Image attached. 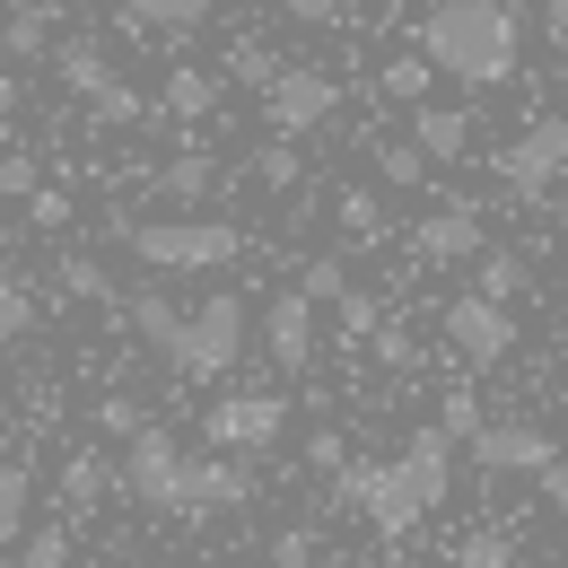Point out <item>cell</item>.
I'll list each match as a JSON object with an SVG mask.
<instances>
[{
	"label": "cell",
	"instance_id": "74e56055",
	"mask_svg": "<svg viewBox=\"0 0 568 568\" xmlns=\"http://www.w3.org/2000/svg\"><path fill=\"white\" fill-rule=\"evenodd\" d=\"M27 227H44V236H62V227H71V193H53V184H36V193H27Z\"/></svg>",
	"mask_w": 568,
	"mask_h": 568
},
{
	"label": "cell",
	"instance_id": "8d00e7d4",
	"mask_svg": "<svg viewBox=\"0 0 568 568\" xmlns=\"http://www.w3.org/2000/svg\"><path fill=\"white\" fill-rule=\"evenodd\" d=\"M455 568H516V542H507V534H464Z\"/></svg>",
	"mask_w": 568,
	"mask_h": 568
},
{
	"label": "cell",
	"instance_id": "ba28073f",
	"mask_svg": "<svg viewBox=\"0 0 568 568\" xmlns=\"http://www.w3.org/2000/svg\"><path fill=\"white\" fill-rule=\"evenodd\" d=\"M446 351L464 358V367H498V358H516V306L507 297H481V288H464V297H446Z\"/></svg>",
	"mask_w": 568,
	"mask_h": 568
},
{
	"label": "cell",
	"instance_id": "5b68a950",
	"mask_svg": "<svg viewBox=\"0 0 568 568\" xmlns=\"http://www.w3.org/2000/svg\"><path fill=\"white\" fill-rule=\"evenodd\" d=\"M490 175L516 202H551V184H568V114H534L516 141H498Z\"/></svg>",
	"mask_w": 568,
	"mask_h": 568
},
{
	"label": "cell",
	"instance_id": "3957f363",
	"mask_svg": "<svg viewBox=\"0 0 568 568\" xmlns=\"http://www.w3.org/2000/svg\"><path fill=\"white\" fill-rule=\"evenodd\" d=\"M245 297L236 288H211L202 306H184V333L166 342V367L175 376H193V385H211V376H227L236 358H245Z\"/></svg>",
	"mask_w": 568,
	"mask_h": 568
},
{
	"label": "cell",
	"instance_id": "c3c4849f",
	"mask_svg": "<svg viewBox=\"0 0 568 568\" xmlns=\"http://www.w3.org/2000/svg\"><path fill=\"white\" fill-rule=\"evenodd\" d=\"M105 568H158V560H105Z\"/></svg>",
	"mask_w": 568,
	"mask_h": 568
},
{
	"label": "cell",
	"instance_id": "603a6c76",
	"mask_svg": "<svg viewBox=\"0 0 568 568\" xmlns=\"http://www.w3.org/2000/svg\"><path fill=\"white\" fill-rule=\"evenodd\" d=\"M333 219H342V245H385V202L367 184H342L333 193Z\"/></svg>",
	"mask_w": 568,
	"mask_h": 568
},
{
	"label": "cell",
	"instance_id": "d6986e66",
	"mask_svg": "<svg viewBox=\"0 0 568 568\" xmlns=\"http://www.w3.org/2000/svg\"><path fill=\"white\" fill-rule=\"evenodd\" d=\"M114 490H123V464H105L97 446H79L71 464H62V507H71V516H97Z\"/></svg>",
	"mask_w": 568,
	"mask_h": 568
},
{
	"label": "cell",
	"instance_id": "7c38bea8",
	"mask_svg": "<svg viewBox=\"0 0 568 568\" xmlns=\"http://www.w3.org/2000/svg\"><path fill=\"white\" fill-rule=\"evenodd\" d=\"M263 351L281 376H306L315 367V297L306 288H272V306H263Z\"/></svg>",
	"mask_w": 568,
	"mask_h": 568
},
{
	"label": "cell",
	"instance_id": "4dcf8cb0",
	"mask_svg": "<svg viewBox=\"0 0 568 568\" xmlns=\"http://www.w3.org/2000/svg\"><path fill=\"white\" fill-rule=\"evenodd\" d=\"M333 315H342V342H376V324H385V306H376V288H342V306H333Z\"/></svg>",
	"mask_w": 568,
	"mask_h": 568
},
{
	"label": "cell",
	"instance_id": "ee69618b",
	"mask_svg": "<svg viewBox=\"0 0 568 568\" xmlns=\"http://www.w3.org/2000/svg\"><path fill=\"white\" fill-rule=\"evenodd\" d=\"M281 18H297V27H342V0H272Z\"/></svg>",
	"mask_w": 568,
	"mask_h": 568
},
{
	"label": "cell",
	"instance_id": "60d3db41",
	"mask_svg": "<svg viewBox=\"0 0 568 568\" xmlns=\"http://www.w3.org/2000/svg\"><path fill=\"white\" fill-rule=\"evenodd\" d=\"M36 184H44V175H36V158H27V149H0V193H9V202H27Z\"/></svg>",
	"mask_w": 568,
	"mask_h": 568
},
{
	"label": "cell",
	"instance_id": "836d02e7",
	"mask_svg": "<svg viewBox=\"0 0 568 568\" xmlns=\"http://www.w3.org/2000/svg\"><path fill=\"white\" fill-rule=\"evenodd\" d=\"M254 184L288 193V184H297V141H281V132H272V149H254Z\"/></svg>",
	"mask_w": 568,
	"mask_h": 568
},
{
	"label": "cell",
	"instance_id": "ffe728a7",
	"mask_svg": "<svg viewBox=\"0 0 568 568\" xmlns=\"http://www.w3.org/2000/svg\"><path fill=\"white\" fill-rule=\"evenodd\" d=\"M53 18H62L53 0H18V9L0 18V53H9V62H44V53L62 44V36H53Z\"/></svg>",
	"mask_w": 568,
	"mask_h": 568
},
{
	"label": "cell",
	"instance_id": "7dc6e473",
	"mask_svg": "<svg viewBox=\"0 0 568 568\" xmlns=\"http://www.w3.org/2000/svg\"><path fill=\"white\" fill-rule=\"evenodd\" d=\"M18 114V71H0V123Z\"/></svg>",
	"mask_w": 568,
	"mask_h": 568
},
{
	"label": "cell",
	"instance_id": "f1b7e54d",
	"mask_svg": "<svg viewBox=\"0 0 568 568\" xmlns=\"http://www.w3.org/2000/svg\"><path fill=\"white\" fill-rule=\"evenodd\" d=\"M27 324H36V288H27V281H0V367H9V351L27 342Z\"/></svg>",
	"mask_w": 568,
	"mask_h": 568
},
{
	"label": "cell",
	"instance_id": "9c48e42d",
	"mask_svg": "<svg viewBox=\"0 0 568 568\" xmlns=\"http://www.w3.org/2000/svg\"><path fill=\"white\" fill-rule=\"evenodd\" d=\"M473 464H481L490 481H542V473L560 464V446H551V428H534V420H481Z\"/></svg>",
	"mask_w": 568,
	"mask_h": 568
},
{
	"label": "cell",
	"instance_id": "d6a6232c",
	"mask_svg": "<svg viewBox=\"0 0 568 568\" xmlns=\"http://www.w3.org/2000/svg\"><path fill=\"white\" fill-rule=\"evenodd\" d=\"M18 568H71V525H44L18 542Z\"/></svg>",
	"mask_w": 568,
	"mask_h": 568
},
{
	"label": "cell",
	"instance_id": "b9f144b4",
	"mask_svg": "<svg viewBox=\"0 0 568 568\" xmlns=\"http://www.w3.org/2000/svg\"><path fill=\"white\" fill-rule=\"evenodd\" d=\"M272 568H315V525H288V534H272Z\"/></svg>",
	"mask_w": 568,
	"mask_h": 568
},
{
	"label": "cell",
	"instance_id": "8992f818",
	"mask_svg": "<svg viewBox=\"0 0 568 568\" xmlns=\"http://www.w3.org/2000/svg\"><path fill=\"white\" fill-rule=\"evenodd\" d=\"M333 498H342V507H358V516H367L385 542H403V534H412V525L428 516L420 490L403 481V464H394V455H385V464H358V455H351V464L333 473Z\"/></svg>",
	"mask_w": 568,
	"mask_h": 568
},
{
	"label": "cell",
	"instance_id": "8fae6325",
	"mask_svg": "<svg viewBox=\"0 0 568 568\" xmlns=\"http://www.w3.org/2000/svg\"><path fill=\"white\" fill-rule=\"evenodd\" d=\"M481 254H490V219L473 202H437L412 227V263H481Z\"/></svg>",
	"mask_w": 568,
	"mask_h": 568
},
{
	"label": "cell",
	"instance_id": "ab89813d",
	"mask_svg": "<svg viewBox=\"0 0 568 568\" xmlns=\"http://www.w3.org/2000/svg\"><path fill=\"white\" fill-rule=\"evenodd\" d=\"M97 428H105V437H141V403H132V394H105V403H97Z\"/></svg>",
	"mask_w": 568,
	"mask_h": 568
},
{
	"label": "cell",
	"instance_id": "7402d4cb",
	"mask_svg": "<svg viewBox=\"0 0 568 568\" xmlns=\"http://www.w3.org/2000/svg\"><path fill=\"white\" fill-rule=\"evenodd\" d=\"M123 315H132V333H141L158 358H166V342L184 333V306H175L166 288H132V306H123Z\"/></svg>",
	"mask_w": 568,
	"mask_h": 568
},
{
	"label": "cell",
	"instance_id": "52a82bcc",
	"mask_svg": "<svg viewBox=\"0 0 568 568\" xmlns=\"http://www.w3.org/2000/svg\"><path fill=\"white\" fill-rule=\"evenodd\" d=\"M342 114V79L315 71V62H288L272 88H263V123L281 132V141H306V132H324Z\"/></svg>",
	"mask_w": 568,
	"mask_h": 568
},
{
	"label": "cell",
	"instance_id": "4316f807",
	"mask_svg": "<svg viewBox=\"0 0 568 568\" xmlns=\"http://www.w3.org/2000/svg\"><path fill=\"white\" fill-rule=\"evenodd\" d=\"M53 281H62V297H79V306H114L105 263H88V254H62V263H53Z\"/></svg>",
	"mask_w": 568,
	"mask_h": 568
},
{
	"label": "cell",
	"instance_id": "2e32d148",
	"mask_svg": "<svg viewBox=\"0 0 568 568\" xmlns=\"http://www.w3.org/2000/svg\"><path fill=\"white\" fill-rule=\"evenodd\" d=\"M219 0H114V27L123 36H193V27H211Z\"/></svg>",
	"mask_w": 568,
	"mask_h": 568
},
{
	"label": "cell",
	"instance_id": "681fc988",
	"mask_svg": "<svg viewBox=\"0 0 568 568\" xmlns=\"http://www.w3.org/2000/svg\"><path fill=\"white\" fill-rule=\"evenodd\" d=\"M0 219H9V193H0Z\"/></svg>",
	"mask_w": 568,
	"mask_h": 568
},
{
	"label": "cell",
	"instance_id": "f35d334b",
	"mask_svg": "<svg viewBox=\"0 0 568 568\" xmlns=\"http://www.w3.org/2000/svg\"><path fill=\"white\" fill-rule=\"evenodd\" d=\"M88 114H97V123H105V132H123V123H141L149 105H141V88H105V97H97V105H88Z\"/></svg>",
	"mask_w": 568,
	"mask_h": 568
},
{
	"label": "cell",
	"instance_id": "44dd1931",
	"mask_svg": "<svg viewBox=\"0 0 568 568\" xmlns=\"http://www.w3.org/2000/svg\"><path fill=\"white\" fill-rule=\"evenodd\" d=\"M158 114H175V123H211V114H219V71L175 62V71H166V88H158Z\"/></svg>",
	"mask_w": 568,
	"mask_h": 568
},
{
	"label": "cell",
	"instance_id": "f546056e",
	"mask_svg": "<svg viewBox=\"0 0 568 568\" xmlns=\"http://www.w3.org/2000/svg\"><path fill=\"white\" fill-rule=\"evenodd\" d=\"M437 428H446L455 446H473V437H481V394H473V385H446V394H437Z\"/></svg>",
	"mask_w": 568,
	"mask_h": 568
},
{
	"label": "cell",
	"instance_id": "4fadbf2b",
	"mask_svg": "<svg viewBox=\"0 0 568 568\" xmlns=\"http://www.w3.org/2000/svg\"><path fill=\"white\" fill-rule=\"evenodd\" d=\"M473 132H481L473 105H437V97L412 105V141H420L428 166H464V158H473Z\"/></svg>",
	"mask_w": 568,
	"mask_h": 568
},
{
	"label": "cell",
	"instance_id": "484cf974",
	"mask_svg": "<svg viewBox=\"0 0 568 568\" xmlns=\"http://www.w3.org/2000/svg\"><path fill=\"white\" fill-rule=\"evenodd\" d=\"M281 71H288V62L263 44V36H236V44H227V79H236V88H254V97H263Z\"/></svg>",
	"mask_w": 568,
	"mask_h": 568
},
{
	"label": "cell",
	"instance_id": "1f68e13d",
	"mask_svg": "<svg viewBox=\"0 0 568 568\" xmlns=\"http://www.w3.org/2000/svg\"><path fill=\"white\" fill-rule=\"evenodd\" d=\"M297 288H306L315 306H342V288H351V263H342V254H315V263L297 272Z\"/></svg>",
	"mask_w": 568,
	"mask_h": 568
},
{
	"label": "cell",
	"instance_id": "d590c367",
	"mask_svg": "<svg viewBox=\"0 0 568 568\" xmlns=\"http://www.w3.org/2000/svg\"><path fill=\"white\" fill-rule=\"evenodd\" d=\"M376 175H385V184H420V175H428L420 141H385V149H376Z\"/></svg>",
	"mask_w": 568,
	"mask_h": 568
},
{
	"label": "cell",
	"instance_id": "bcb514c9",
	"mask_svg": "<svg viewBox=\"0 0 568 568\" xmlns=\"http://www.w3.org/2000/svg\"><path fill=\"white\" fill-rule=\"evenodd\" d=\"M542 498H551V507H568V455L551 464V473H542Z\"/></svg>",
	"mask_w": 568,
	"mask_h": 568
},
{
	"label": "cell",
	"instance_id": "e0dca14e",
	"mask_svg": "<svg viewBox=\"0 0 568 568\" xmlns=\"http://www.w3.org/2000/svg\"><path fill=\"white\" fill-rule=\"evenodd\" d=\"M53 79L71 88L79 105H97L105 88H123V79H114V62H105V44H97V36H62V44H53Z\"/></svg>",
	"mask_w": 568,
	"mask_h": 568
},
{
	"label": "cell",
	"instance_id": "7a4b0ae2",
	"mask_svg": "<svg viewBox=\"0 0 568 568\" xmlns=\"http://www.w3.org/2000/svg\"><path fill=\"white\" fill-rule=\"evenodd\" d=\"M149 272H227L245 263V227L236 219H202V211H166V219H123L114 227Z\"/></svg>",
	"mask_w": 568,
	"mask_h": 568
},
{
	"label": "cell",
	"instance_id": "cb8c5ba5",
	"mask_svg": "<svg viewBox=\"0 0 568 568\" xmlns=\"http://www.w3.org/2000/svg\"><path fill=\"white\" fill-rule=\"evenodd\" d=\"M525 281H534V263H525L516 245H490V254L473 263V288H481V297H507V306L525 297Z\"/></svg>",
	"mask_w": 568,
	"mask_h": 568
},
{
	"label": "cell",
	"instance_id": "e575fe53",
	"mask_svg": "<svg viewBox=\"0 0 568 568\" xmlns=\"http://www.w3.org/2000/svg\"><path fill=\"white\" fill-rule=\"evenodd\" d=\"M367 351H376V367H394V376H412V367H420V342H412L403 324H376V342H367Z\"/></svg>",
	"mask_w": 568,
	"mask_h": 568
},
{
	"label": "cell",
	"instance_id": "9a60e30c",
	"mask_svg": "<svg viewBox=\"0 0 568 568\" xmlns=\"http://www.w3.org/2000/svg\"><path fill=\"white\" fill-rule=\"evenodd\" d=\"M149 184H158V202H166V211H202V202L219 193V158H211V149H175Z\"/></svg>",
	"mask_w": 568,
	"mask_h": 568
},
{
	"label": "cell",
	"instance_id": "83f0119b",
	"mask_svg": "<svg viewBox=\"0 0 568 568\" xmlns=\"http://www.w3.org/2000/svg\"><path fill=\"white\" fill-rule=\"evenodd\" d=\"M27 498H36L27 464H18V455H0V542H18V534H27Z\"/></svg>",
	"mask_w": 568,
	"mask_h": 568
},
{
	"label": "cell",
	"instance_id": "6da1fadb",
	"mask_svg": "<svg viewBox=\"0 0 568 568\" xmlns=\"http://www.w3.org/2000/svg\"><path fill=\"white\" fill-rule=\"evenodd\" d=\"M420 53L437 62V79L455 88H507L525 62V18L507 0H428L420 9Z\"/></svg>",
	"mask_w": 568,
	"mask_h": 568
},
{
	"label": "cell",
	"instance_id": "5bb4252c",
	"mask_svg": "<svg viewBox=\"0 0 568 568\" xmlns=\"http://www.w3.org/2000/svg\"><path fill=\"white\" fill-rule=\"evenodd\" d=\"M394 464H403V481L420 490V507L437 516V507H446V490H455V437L428 420V428H412V437H403V455H394Z\"/></svg>",
	"mask_w": 568,
	"mask_h": 568
},
{
	"label": "cell",
	"instance_id": "d4e9b609",
	"mask_svg": "<svg viewBox=\"0 0 568 568\" xmlns=\"http://www.w3.org/2000/svg\"><path fill=\"white\" fill-rule=\"evenodd\" d=\"M428 88H437V62H428V53H394V62L376 71V97H394V105H420Z\"/></svg>",
	"mask_w": 568,
	"mask_h": 568
},
{
	"label": "cell",
	"instance_id": "30bf717a",
	"mask_svg": "<svg viewBox=\"0 0 568 568\" xmlns=\"http://www.w3.org/2000/svg\"><path fill=\"white\" fill-rule=\"evenodd\" d=\"M281 428H288L281 394H219L211 412H202V437H211L219 455H263Z\"/></svg>",
	"mask_w": 568,
	"mask_h": 568
},
{
	"label": "cell",
	"instance_id": "277c9868",
	"mask_svg": "<svg viewBox=\"0 0 568 568\" xmlns=\"http://www.w3.org/2000/svg\"><path fill=\"white\" fill-rule=\"evenodd\" d=\"M193 464L202 455H184L166 428H141L132 455H123V498L149 516H193Z\"/></svg>",
	"mask_w": 568,
	"mask_h": 568
},
{
	"label": "cell",
	"instance_id": "7bdbcfd3",
	"mask_svg": "<svg viewBox=\"0 0 568 568\" xmlns=\"http://www.w3.org/2000/svg\"><path fill=\"white\" fill-rule=\"evenodd\" d=\"M306 464H315V473L333 481V473L351 464V446H342V428H315V437H306Z\"/></svg>",
	"mask_w": 568,
	"mask_h": 568
},
{
	"label": "cell",
	"instance_id": "ac0fdd59",
	"mask_svg": "<svg viewBox=\"0 0 568 568\" xmlns=\"http://www.w3.org/2000/svg\"><path fill=\"white\" fill-rule=\"evenodd\" d=\"M227 507H254V473H245L236 455L193 464V525H202V516H227Z\"/></svg>",
	"mask_w": 568,
	"mask_h": 568
},
{
	"label": "cell",
	"instance_id": "f6af8a7d",
	"mask_svg": "<svg viewBox=\"0 0 568 568\" xmlns=\"http://www.w3.org/2000/svg\"><path fill=\"white\" fill-rule=\"evenodd\" d=\"M542 36H551V44H568V0H542Z\"/></svg>",
	"mask_w": 568,
	"mask_h": 568
}]
</instances>
